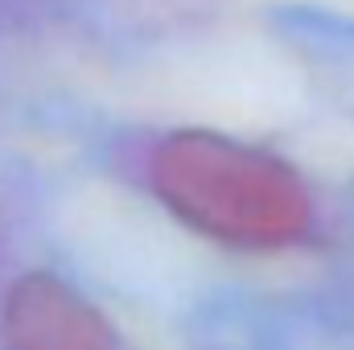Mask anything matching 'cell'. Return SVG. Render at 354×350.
Wrapping results in <instances>:
<instances>
[{"instance_id":"obj_1","label":"cell","mask_w":354,"mask_h":350,"mask_svg":"<svg viewBox=\"0 0 354 350\" xmlns=\"http://www.w3.org/2000/svg\"><path fill=\"white\" fill-rule=\"evenodd\" d=\"M149 185L177 223L223 248L280 252L305 243L313 231L305 177L223 132H169L149 157Z\"/></svg>"},{"instance_id":"obj_2","label":"cell","mask_w":354,"mask_h":350,"mask_svg":"<svg viewBox=\"0 0 354 350\" xmlns=\"http://www.w3.org/2000/svg\"><path fill=\"white\" fill-rule=\"evenodd\" d=\"M0 350H120L111 322L54 272L21 276L0 305Z\"/></svg>"}]
</instances>
